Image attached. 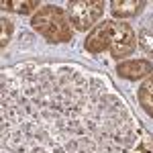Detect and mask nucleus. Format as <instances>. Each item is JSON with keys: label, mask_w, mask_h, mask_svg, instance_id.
<instances>
[{"label": "nucleus", "mask_w": 153, "mask_h": 153, "mask_svg": "<svg viewBox=\"0 0 153 153\" xmlns=\"http://www.w3.org/2000/svg\"><path fill=\"white\" fill-rule=\"evenodd\" d=\"M145 6V2H133V0H127V2H110V12L117 16V19H127V16H137L141 8Z\"/></svg>", "instance_id": "7"}, {"label": "nucleus", "mask_w": 153, "mask_h": 153, "mask_svg": "<svg viewBox=\"0 0 153 153\" xmlns=\"http://www.w3.org/2000/svg\"><path fill=\"white\" fill-rule=\"evenodd\" d=\"M10 35H12V21L2 16V47H6V43L10 41Z\"/></svg>", "instance_id": "11"}, {"label": "nucleus", "mask_w": 153, "mask_h": 153, "mask_svg": "<svg viewBox=\"0 0 153 153\" xmlns=\"http://www.w3.org/2000/svg\"><path fill=\"white\" fill-rule=\"evenodd\" d=\"M139 43H141V47L145 49V51L153 53V31H149V29H143L141 35H139Z\"/></svg>", "instance_id": "10"}, {"label": "nucleus", "mask_w": 153, "mask_h": 153, "mask_svg": "<svg viewBox=\"0 0 153 153\" xmlns=\"http://www.w3.org/2000/svg\"><path fill=\"white\" fill-rule=\"evenodd\" d=\"M104 14V2L102 0H76L68 4V16L74 29L88 31L94 29L98 19Z\"/></svg>", "instance_id": "3"}, {"label": "nucleus", "mask_w": 153, "mask_h": 153, "mask_svg": "<svg viewBox=\"0 0 153 153\" xmlns=\"http://www.w3.org/2000/svg\"><path fill=\"white\" fill-rule=\"evenodd\" d=\"M2 8L8 12H16V14H29L35 8H39V2L37 0H4L2 2Z\"/></svg>", "instance_id": "9"}, {"label": "nucleus", "mask_w": 153, "mask_h": 153, "mask_svg": "<svg viewBox=\"0 0 153 153\" xmlns=\"http://www.w3.org/2000/svg\"><path fill=\"white\" fill-rule=\"evenodd\" d=\"M137 98H139L141 108L153 118V74L143 82V86L139 88V92H137Z\"/></svg>", "instance_id": "8"}, {"label": "nucleus", "mask_w": 153, "mask_h": 153, "mask_svg": "<svg viewBox=\"0 0 153 153\" xmlns=\"http://www.w3.org/2000/svg\"><path fill=\"white\" fill-rule=\"evenodd\" d=\"M2 145L14 153H151L125 98L78 63L2 71Z\"/></svg>", "instance_id": "1"}, {"label": "nucleus", "mask_w": 153, "mask_h": 153, "mask_svg": "<svg viewBox=\"0 0 153 153\" xmlns=\"http://www.w3.org/2000/svg\"><path fill=\"white\" fill-rule=\"evenodd\" d=\"M137 47V35L127 23H112V37H110V55L114 59H123L131 55Z\"/></svg>", "instance_id": "4"}, {"label": "nucleus", "mask_w": 153, "mask_h": 153, "mask_svg": "<svg viewBox=\"0 0 153 153\" xmlns=\"http://www.w3.org/2000/svg\"><path fill=\"white\" fill-rule=\"evenodd\" d=\"M117 71L120 78L139 80V78H145V76H151L153 74V63L147 61V59H129V61L118 63Z\"/></svg>", "instance_id": "6"}, {"label": "nucleus", "mask_w": 153, "mask_h": 153, "mask_svg": "<svg viewBox=\"0 0 153 153\" xmlns=\"http://www.w3.org/2000/svg\"><path fill=\"white\" fill-rule=\"evenodd\" d=\"M112 23L114 21H102V23H98L90 31V35L86 37V51H90V53H102L106 49H110V37H112Z\"/></svg>", "instance_id": "5"}, {"label": "nucleus", "mask_w": 153, "mask_h": 153, "mask_svg": "<svg viewBox=\"0 0 153 153\" xmlns=\"http://www.w3.org/2000/svg\"><path fill=\"white\" fill-rule=\"evenodd\" d=\"M31 27L49 43H68L74 39V29L68 12L53 4L39 8L31 19Z\"/></svg>", "instance_id": "2"}]
</instances>
